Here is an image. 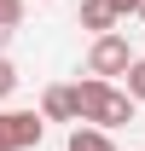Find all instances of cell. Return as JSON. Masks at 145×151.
Wrapping results in <instances>:
<instances>
[{"mask_svg": "<svg viewBox=\"0 0 145 151\" xmlns=\"http://www.w3.org/2000/svg\"><path fill=\"white\" fill-rule=\"evenodd\" d=\"M70 93H75V116L93 122V128H122V122H134V99H128V87H110L105 76L70 81Z\"/></svg>", "mask_w": 145, "mask_h": 151, "instance_id": "6da1fadb", "label": "cell"}, {"mask_svg": "<svg viewBox=\"0 0 145 151\" xmlns=\"http://www.w3.org/2000/svg\"><path fill=\"white\" fill-rule=\"evenodd\" d=\"M128 64H134V47H128V35H116V29H105V35H93L87 47V76H122Z\"/></svg>", "mask_w": 145, "mask_h": 151, "instance_id": "7a4b0ae2", "label": "cell"}, {"mask_svg": "<svg viewBox=\"0 0 145 151\" xmlns=\"http://www.w3.org/2000/svg\"><path fill=\"white\" fill-rule=\"evenodd\" d=\"M0 134H6L12 151H29V145H41L47 116H35V111H0Z\"/></svg>", "mask_w": 145, "mask_h": 151, "instance_id": "3957f363", "label": "cell"}, {"mask_svg": "<svg viewBox=\"0 0 145 151\" xmlns=\"http://www.w3.org/2000/svg\"><path fill=\"white\" fill-rule=\"evenodd\" d=\"M41 116H47V122H81V116H75V93L70 87H47V93H41Z\"/></svg>", "mask_w": 145, "mask_h": 151, "instance_id": "277c9868", "label": "cell"}, {"mask_svg": "<svg viewBox=\"0 0 145 151\" xmlns=\"http://www.w3.org/2000/svg\"><path fill=\"white\" fill-rule=\"evenodd\" d=\"M64 151H116V145H110V128L75 122V128H70V139H64Z\"/></svg>", "mask_w": 145, "mask_h": 151, "instance_id": "5b68a950", "label": "cell"}, {"mask_svg": "<svg viewBox=\"0 0 145 151\" xmlns=\"http://www.w3.org/2000/svg\"><path fill=\"white\" fill-rule=\"evenodd\" d=\"M81 29H93V35L116 29V6L110 0H81Z\"/></svg>", "mask_w": 145, "mask_h": 151, "instance_id": "8992f818", "label": "cell"}, {"mask_svg": "<svg viewBox=\"0 0 145 151\" xmlns=\"http://www.w3.org/2000/svg\"><path fill=\"white\" fill-rule=\"evenodd\" d=\"M128 99H134V105H139V99H145V58H134V64H128Z\"/></svg>", "mask_w": 145, "mask_h": 151, "instance_id": "52a82bcc", "label": "cell"}, {"mask_svg": "<svg viewBox=\"0 0 145 151\" xmlns=\"http://www.w3.org/2000/svg\"><path fill=\"white\" fill-rule=\"evenodd\" d=\"M12 93H18V64L0 58V99H12Z\"/></svg>", "mask_w": 145, "mask_h": 151, "instance_id": "ba28073f", "label": "cell"}, {"mask_svg": "<svg viewBox=\"0 0 145 151\" xmlns=\"http://www.w3.org/2000/svg\"><path fill=\"white\" fill-rule=\"evenodd\" d=\"M23 23V0H0V29H18Z\"/></svg>", "mask_w": 145, "mask_h": 151, "instance_id": "9c48e42d", "label": "cell"}, {"mask_svg": "<svg viewBox=\"0 0 145 151\" xmlns=\"http://www.w3.org/2000/svg\"><path fill=\"white\" fill-rule=\"evenodd\" d=\"M110 6H116V18H134V6H139V0H110Z\"/></svg>", "mask_w": 145, "mask_h": 151, "instance_id": "30bf717a", "label": "cell"}, {"mask_svg": "<svg viewBox=\"0 0 145 151\" xmlns=\"http://www.w3.org/2000/svg\"><path fill=\"white\" fill-rule=\"evenodd\" d=\"M6 41H12V29H0V47H6Z\"/></svg>", "mask_w": 145, "mask_h": 151, "instance_id": "8fae6325", "label": "cell"}, {"mask_svg": "<svg viewBox=\"0 0 145 151\" xmlns=\"http://www.w3.org/2000/svg\"><path fill=\"white\" fill-rule=\"evenodd\" d=\"M134 18H145V0H139V6H134Z\"/></svg>", "mask_w": 145, "mask_h": 151, "instance_id": "7c38bea8", "label": "cell"}, {"mask_svg": "<svg viewBox=\"0 0 145 151\" xmlns=\"http://www.w3.org/2000/svg\"><path fill=\"white\" fill-rule=\"evenodd\" d=\"M0 151H12V145H6V134H0Z\"/></svg>", "mask_w": 145, "mask_h": 151, "instance_id": "4fadbf2b", "label": "cell"}]
</instances>
